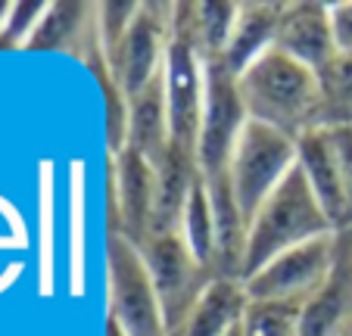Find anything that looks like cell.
I'll list each match as a JSON object with an SVG mask.
<instances>
[{
	"instance_id": "7",
	"label": "cell",
	"mask_w": 352,
	"mask_h": 336,
	"mask_svg": "<svg viewBox=\"0 0 352 336\" xmlns=\"http://www.w3.org/2000/svg\"><path fill=\"white\" fill-rule=\"evenodd\" d=\"M144 258L150 277H153L156 296L162 302V315H166L168 333L181 330L184 317L190 315L193 302L199 299L203 287L212 277H203V265L187 252L184 240L178 237V231H166V234H153L144 246Z\"/></svg>"
},
{
	"instance_id": "6",
	"label": "cell",
	"mask_w": 352,
	"mask_h": 336,
	"mask_svg": "<svg viewBox=\"0 0 352 336\" xmlns=\"http://www.w3.org/2000/svg\"><path fill=\"white\" fill-rule=\"evenodd\" d=\"M250 122L237 78L221 66V60H206V97L197 137V168L203 178L228 172V159L243 125Z\"/></svg>"
},
{
	"instance_id": "17",
	"label": "cell",
	"mask_w": 352,
	"mask_h": 336,
	"mask_svg": "<svg viewBox=\"0 0 352 336\" xmlns=\"http://www.w3.org/2000/svg\"><path fill=\"white\" fill-rule=\"evenodd\" d=\"M94 7L78 3V0H50L44 19H41L38 32L32 34L25 50L34 53H56V50H69L75 41L81 38L85 19L91 16Z\"/></svg>"
},
{
	"instance_id": "15",
	"label": "cell",
	"mask_w": 352,
	"mask_h": 336,
	"mask_svg": "<svg viewBox=\"0 0 352 336\" xmlns=\"http://www.w3.org/2000/svg\"><path fill=\"white\" fill-rule=\"evenodd\" d=\"M178 237L184 240L187 252L203 268L215 265V209H212V197H209V184L199 172L193 178L190 190H187L184 209H181Z\"/></svg>"
},
{
	"instance_id": "12",
	"label": "cell",
	"mask_w": 352,
	"mask_h": 336,
	"mask_svg": "<svg viewBox=\"0 0 352 336\" xmlns=\"http://www.w3.org/2000/svg\"><path fill=\"white\" fill-rule=\"evenodd\" d=\"M280 13H284V3H240L237 7V22H234L231 41H228L225 53L219 56L221 66L234 78L243 75L262 53H268L274 47Z\"/></svg>"
},
{
	"instance_id": "9",
	"label": "cell",
	"mask_w": 352,
	"mask_h": 336,
	"mask_svg": "<svg viewBox=\"0 0 352 336\" xmlns=\"http://www.w3.org/2000/svg\"><path fill=\"white\" fill-rule=\"evenodd\" d=\"M168 13H172V7L140 3L138 19L116 53L113 72L128 97L144 91L146 85H153L162 75L168 50Z\"/></svg>"
},
{
	"instance_id": "26",
	"label": "cell",
	"mask_w": 352,
	"mask_h": 336,
	"mask_svg": "<svg viewBox=\"0 0 352 336\" xmlns=\"http://www.w3.org/2000/svg\"><path fill=\"white\" fill-rule=\"evenodd\" d=\"M10 0H0V32H3V25H7V16H10Z\"/></svg>"
},
{
	"instance_id": "25",
	"label": "cell",
	"mask_w": 352,
	"mask_h": 336,
	"mask_svg": "<svg viewBox=\"0 0 352 336\" xmlns=\"http://www.w3.org/2000/svg\"><path fill=\"white\" fill-rule=\"evenodd\" d=\"M337 280L343 284V293H346V305H349V315H352V246H340V237H337Z\"/></svg>"
},
{
	"instance_id": "10",
	"label": "cell",
	"mask_w": 352,
	"mask_h": 336,
	"mask_svg": "<svg viewBox=\"0 0 352 336\" xmlns=\"http://www.w3.org/2000/svg\"><path fill=\"white\" fill-rule=\"evenodd\" d=\"M274 47L287 56H293L296 63L309 66L312 72H321L340 53L331 28V7L315 3V0L284 3Z\"/></svg>"
},
{
	"instance_id": "23",
	"label": "cell",
	"mask_w": 352,
	"mask_h": 336,
	"mask_svg": "<svg viewBox=\"0 0 352 336\" xmlns=\"http://www.w3.org/2000/svg\"><path fill=\"white\" fill-rule=\"evenodd\" d=\"M333 137V150H337V162H340V181H343V199H346V227H352V122L343 125H327Z\"/></svg>"
},
{
	"instance_id": "11",
	"label": "cell",
	"mask_w": 352,
	"mask_h": 336,
	"mask_svg": "<svg viewBox=\"0 0 352 336\" xmlns=\"http://www.w3.org/2000/svg\"><path fill=\"white\" fill-rule=\"evenodd\" d=\"M296 165L306 175L312 193L318 197L321 209L327 212L331 224L337 231L346 227V199H343V181H340V162L333 150V137L327 125H315L306 134L296 137Z\"/></svg>"
},
{
	"instance_id": "14",
	"label": "cell",
	"mask_w": 352,
	"mask_h": 336,
	"mask_svg": "<svg viewBox=\"0 0 352 336\" xmlns=\"http://www.w3.org/2000/svg\"><path fill=\"white\" fill-rule=\"evenodd\" d=\"M172 146V131H168V103H166V85L162 75L146 85L144 91L128 97V146L146 162H160L166 150Z\"/></svg>"
},
{
	"instance_id": "2",
	"label": "cell",
	"mask_w": 352,
	"mask_h": 336,
	"mask_svg": "<svg viewBox=\"0 0 352 336\" xmlns=\"http://www.w3.org/2000/svg\"><path fill=\"white\" fill-rule=\"evenodd\" d=\"M327 234H337V227L331 224L306 175L296 165L246 224V256L240 280L268 265L272 258H278L280 252L302 246L309 240L327 237Z\"/></svg>"
},
{
	"instance_id": "28",
	"label": "cell",
	"mask_w": 352,
	"mask_h": 336,
	"mask_svg": "<svg viewBox=\"0 0 352 336\" xmlns=\"http://www.w3.org/2000/svg\"><path fill=\"white\" fill-rule=\"evenodd\" d=\"M340 336H352V315H346L343 327H340Z\"/></svg>"
},
{
	"instance_id": "20",
	"label": "cell",
	"mask_w": 352,
	"mask_h": 336,
	"mask_svg": "<svg viewBox=\"0 0 352 336\" xmlns=\"http://www.w3.org/2000/svg\"><path fill=\"white\" fill-rule=\"evenodd\" d=\"M138 13H140V3H134V0H107V3L94 7V34H97V44L109 66H113L125 34L131 32Z\"/></svg>"
},
{
	"instance_id": "18",
	"label": "cell",
	"mask_w": 352,
	"mask_h": 336,
	"mask_svg": "<svg viewBox=\"0 0 352 336\" xmlns=\"http://www.w3.org/2000/svg\"><path fill=\"white\" fill-rule=\"evenodd\" d=\"M321 125L352 122V53H337L318 72Z\"/></svg>"
},
{
	"instance_id": "1",
	"label": "cell",
	"mask_w": 352,
	"mask_h": 336,
	"mask_svg": "<svg viewBox=\"0 0 352 336\" xmlns=\"http://www.w3.org/2000/svg\"><path fill=\"white\" fill-rule=\"evenodd\" d=\"M246 115L262 125L299 137L321 125V85L318 72L272 47L243 75H237Z\"/></svg>"
},
{
	"instance_id": "4",
	"label": "cell",
	"mask_w": 352,
	"mask_h": 336,
	"mask_svg": "<svg viewBox=\"0 0 352 336\" xmlns=\"http://www.w3.org/2000/svg\"><path fill=\"white\" fill-rule=\"evenodd\" d=\"M296 168V137L262 122H246L228 159V181L246 224Z\"/></svg>"
},
{
	"instance_id": "19",
	"label": "cell",
	"mask_w": 352,
	"mask_h": 336,
	"mask_svg": "<svg viewBox=\"0 0 352 336\" xmlns=\"http://www.w3.org/2000/svg\"><path fill=\"white\" fill-rule=\"evenodd\" d=\"M299 302H272V299H250L240 317V333L243 336H296L302 321Z\"/></svg>"
},
{
	"instance_id": "3",
	"label": "cell",
	"mask_w": 352,
	"mask_h": 336,
	"mask_svg": "<svg viewBox=\"0 0 352 336\" xmlns=\"http://www.w3.org/2000/svg\"><path fill=\"white\" fill-rule=\"evenodd\" d=\"M107 287H109V321L125 336H168L162 302L156 296L153 277L146 268L144 249L122 231L107 237Z\"/></svg>"
},
{
	"instance_id": "16",
	"label": "cell",
	"mask_w": 352,
	"mask_h": 336,
	"mask_svg": "<svg viewBox=\"0 0 352 336\" xmlns=\"http://www.w3.org/2000/svg\"><path fill=\"white\" fill-rule=\"evenodd\" d=\"M81 63L87 66V72L97 78L103 100H107V144H109V156H119L128 146V93L119 85L113 66L107 63L103 50L97 44V34L91 38V47L81 53Z\"/></svg>"
},
{
	"instance_id": "5",
	"label": "cell",
	"mask_w": 352,
	"mask_h": 336,
	"mask_svg": "<svg viewBox=\"0 0 352 336\" xmlns=\"http://www.w3.org/2000/svg\"><path fill=\"white\" fill-rule=\"evenodd\" d=\"M333 271H337V234H327L280 252L278 258L243 277V290L250 299L309 305L318 293L327 290Z\"/></svg>"
},
{
	"instance_id": "29",
	"label": "cell",
	"mask_w": 352,
	"mask_h": 336,
	"mask_svg": "<svg viewBox=\"0 0 352 336\" xmlns=\"http://www.w3.org/2000/svg\"><path fill=\"white\" fill-rule=\"evenodd\" d=\"M231 336H243V333H240V327H237V330H234V333H231Z\"/></svg>"
},
{
	"instance_id": "21",
	"label": "cell",
	"mask_w": 352,
	"mask_h": 336,
	"mask_svg": "<svg viewBox=\"0 0 352 336\" xmlns=\"http://www.w3.org/2000/svg\"><path fill=\"white\" fill-rule=\"evenodd\" d=\"M237 7L231 0H206L197 3V38L206 53V60H219L231 41L234 22H237Z\"/></svg>"
},
{
	"instance_id": "22",
	"label": "cell",
	"mask_w": 352,
	"mask_h": 336,
	"mask_svg": "<svg viewBox=\"0 0 352 336\" xmlns=\"http://www.w3.org/2000/svg\"><path fill=\"white\" fill-rule=\"evenodd\" d=\"M50 0H13L7 25L0 32V50H25L32 34L38 32Z\"/></svg>"
},
{
	"instance_id": "8",
	"label": "cell",
	"mask_w": 352,
	"mask_h": 336,
	"mask_svg": "<svg viewBox=\"0 0 352 336\" xmlns=\"http://www.w3.org/2000/svg\"><path fill=\"white\" fill-rule=\"evenodd\" d=\"M109 212L128 240L144 246L156 227V168L134 150L109 156Z\"/></svg>"
},
{
	"instance_id": "13",
	"label": "cell",
	"mask_w": 352,
	"mask_h": 336,
	"mask_svg": "<svg viewBox=\"0 0 352 336\" xmlns=\"http://www.w3.org/2000/svg\"><path fill=\"white\" fill-rule=\"evenodd\" d=\"M243 309H246L243 280L215 274L203 287V293L193 302L190 315L184 317L178 333L181 336H231L240 327Z\"/></svg>"
},
{
	"instance_id": "24",
	"label": "cell",
	"mask_w": 352,
	"mask_h": 336,
	"mask_svg": "<svg viewBox=\"0 0 352 336\" xmlns=\"http://www.w3.org/2000/svg\"><path fill=\"white\" fill-rule=\"evenodd\" d=\"M331 7V28L340 53H352V0L327 3Z\"/></svg>"
},
{
	"instance_id": "27",
	"label": "cell",
	"mask_w": 352,
	"mask_h": 336,
	"mask_svg": "<svg viewBox=\"0 0 352 336\" xmlns=\"http://www.w3.org/2000/svg\"><path fill=\"white\" fill-rule=\"evenodd\" d=\"M107 336H125V333H122V327L116 321H107Z\"/></svg>"
}]
</instances>
